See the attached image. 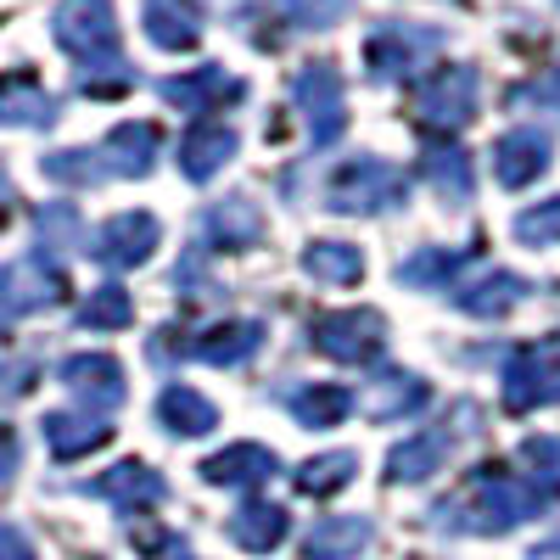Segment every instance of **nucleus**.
<instances>
[{
    "mask_svg": "<svg viewBox=\"0 0 560 560\" xmlns=\"http://www.w3.org/2000/svg\"><path fill=\"white\" fill-rule=\"evenodd\" d=\"M73 319L84 325V331H124V325L135 319V303H129L124 287H96V292L79 303Z\"/></svg>",
    "mask_w": 560,
    "mask_h": 560,
    "instance_id": "obj_34",
    "label": "nucleus"
},
{
    "mask_svg": "<svg viewBox=\"0 0 560 560\" xmlns=\"http://www.w3.org/2000/svg\"><path fill=\"white\" fill-rule=\"evenodd\" d=\"M516 242H527V247H549V242H560V197H549V202L516 213Z\"/></svg>",
    "mask_w": 560,
    "mask_h": 560,
    "instance_id": "obj_37",
    "label": "nucleus"
},
{
    "mask_svg": "<svg viewBox=\"0 0 560 560\" xmlns=\"http://www.w3.org/2000/svg\"><path fill=\"white\" fill-rule=\"evenodd\" d=\"M62 298H68V275H62L57 258L28 253V258L0 269V325H12L23 314H39V308H57Z\"/></svg>",
    "mask_w": 560,
    "mask_h": 560,
    "instance_id": "obj_6",
    "label": "nucleus"
},
{
    "mask_svg": "<svg viewBox=\"0 0 560 560\" xmlns=\"http://www.w3.org/2000/svg\"><path fill=\"white\" fill-rule=\"evenodd\" d=\"M34 230H39L45 258L62 253V247H73V242H79V213H73V202H51V208H39V213H34Z\"/></svg>",
    "mask_w": 560,
    "mask_h": 560,
    "instance_id": "obj_36",
    "label": "nucleus"
},
{
    "mask_svg": "<svg viewBox=\"0 0 560 560\" xmlns=\"http://www.w3.org/2000/svg\"><path fill=\"white\" fill-rule=\"evenodd\" d=\"M364 544H370V522L364 516H331V522H319L303 538V560H353Z\"/></svg>",
    "mask_w": 560,
    "mask_h": 560,
    "instance_id": "obj_30",
    "label": "nucleus"
},
{
    "mask_svg": "<svg viewBox=\"0 0 560 560\" xmlns=\"http://www.w3.org/2000/svg\"><path fill=\"white\" fill-rule=\"evenodd\" d=\"M140 549H147L152 560H197V555H191V544H185L179 533H163V538H158V533H152V538L140 533Z\"/></svg>",
    "mask_w": 560,
    "mask_h": 560,
    "instance_id": "obj_39",
    "label": "nucleus"
},
{
    "mask_svg": "<svg viewBox=\"0 0 560 560\" xmlns=\"http://www.w3.org/2000/svg\"><path fill=\"white\" fill-rule=\"evenodd\" d=\"M57 96H45L34 73H12L0 84V124H18V129H51L57 124Z\"/></svg>",
    "mask_w": 560,
    "mask_h": 560,
    "instance_id": "obj_23",
    "label": "nucleus"
},
{
    "mask_svg": "<svg viewBox=\"0 0 560 560\" xmlns=\"http://www.w3.org/2000/svg\"><path fill=\"white\" fill-rule=\"evenodd\" d=\"M555 163V140L538 129V124H522V129H504L493 140V174L504 191H527L533 179H544V168Z\"/></svg>",
    "mask_w": 560,
    "mask_h": 560,
    "instance_id": "obj_12",
    "label": "nucleus"
},
{
    "mask_svg": "<svg viewBox=\"0 0 560 560\" xmlns=\"http://www.w3.org/2000/svg\"><path fill=\"white\" fill-rule=\"evenodd\" d=\"M84 493H96V499H107L118 516H140V510H152V504H163L168 499V482L152 471V465H140V459H124V465H113L107 477H96V482H84Z\"/></svg>",
    "mask_w": 560,
    "mask_h": 560,
    "instance_id": "obj_16",
    "label": "nucleus"
},
{
    "mask_svg": "<svg viewBox=\"0 0 560 560\" xmlns=\"http://www.w3.org/2000/svg\"><path fill=\"white\" fill-rule=\"evenodd\" d=\"M62 387L79 398V404H90V415H107V409H118L124 404V364L113 359V353H73V359H62Z\"/></svg>",
    "mask_w": 560,
    "mask_h": 560,
    "instance_id": "obj_15",
    "label": "nucleus"
},
{
    "mask_svg": "<svg viewBox=\"0 0 560 560\" xmlns=\"http://www.w3.org/2000/svg\"><path fill=\"white\" fill-rule=\"evenodd\" d=\"M516 465H522V482L538 499H560V438H527Z\"/></svg>",
    "mask_w": 560,
    "mask_h": 560,
    "instance_id": "obj_33",
    "label": "nucleus"
},
{
    "mask_svg": "<svg viewBox=\"0 0 560 560\" xmlns=\"http://www.w3.org/2000/svg\"><path fill=\"white\" fill-rule=\"evenodd\" d=\"M527 560H560V538H549V544H533V555Z\"/></svg>",
    "mask_w": 560,
    "mask_h": 560,
    "instance_id": "obj_42",
    "label": "nucleus"
},
{
    "mask_svg": "<svg viewBox=\"0 0 560 560\" xmlns=\"http://www.w3.org/2000/svg\"><path fill=\"white\" fill-rule=\"evenodd\" d=\"M280 471V459L264 443H230L213 459H202V482L208 488H264Z\"/></svg>",
    "mask_w": 560,
    "mask_h": 560,
    "instance_id": "obj_20",
    "label": "nucleus"
},
{
    "mask_svg": "<svg viewBox=\"0 0 560 560\" xmlns=\"http://www.w3.org/2000/svg\"><path fill=\"white\" fill-rule=\"evenodd\" d=\"M404 197H409V179L382 158H348L325 185V208L337 213H382V208H404Z\"/></svg>",
    "mask_w": 560,
    "mask_h": 560,
    "instance_id": "obj_4",
    "label": "nucleus"
},
{
    "mask_svg": "<svg viewBox=\"0 0 560 560\" xmlns=\"http://www.w3.org/2000/svg\"><path fill=\"white\" fill-rule=\"evenodd\" d=\"M236 152H242V135L230 129L224 118H197L191 135L179 140V168H185V179L202 185V179H213Z\"/></svg>",
    "mask_w": 560,
    "mask_h": 560,
    "instance_id": "obj_19",
    "label": "nucleus"
},
{
    "mask_svg": "<svg viewBox=\"0 0 560 560\" xmlns=\"http://www.w3.org/2000/svg\"><path fill=\"white\" fill-rule=\"evenodd\" d=\"M197 236H202L208 253H247L253 242H264V213L247 197H224L202 213Z\"/></svg>",
    "mask_w": 560,
    "mask_h": 560,
    "instance_id": "obj_17",
    "label": "nucleus"
},
{
    "mask_svg": "<svg viewBox=\"0 0 560 560\" xmlns=\"http://www.w3.org/2000/svg\"><path fill=\"white\" fill-rule=\"evenodd\" d=\"M353 471H359V454L337 448V454H314L308 465H298V471H292V482H298V493H308V499H325V493L348 488V482H353Z\"/></svg>",
    "mask_w": 560,
    "mask_h": 560,
    "instance_id": "obj_31",
    "label": "nucleus"
},
{
    "mask_svg": "<svg viewBox=\"0 0 560 560\" xmlns=\"http://www.w3.org/2000/svg\"><path fill=\"white\" fill-rule=\"evenodd\" d=\"M158 152H163V129L158 124H118L102 147H90L102 185L107 179H140V174H152Z\"/></svg>",
    "mask_w": 560,
    "mask_h": 560,
    "instance_id": "obj_11",
    "label": "nucleus"
},
{
    "mask_svg": "<svg viewBox=\"0 0 560 560\" xmlns=\"http://www.w3.org/2000/svg\"><path fill=\"white\" fill-rule=\"evenodd\" d=\"M544 404H560V348H522L504 370V409L533 415Z\"/></svg>",
    "mask_w": 560,
    "mask_h": 560,
    "instance_id": "obj_9",
    "label": "nucleus"
},
{
    "mask_svg": "<svg viewBox=\"0 0 560 560\" xmlns=\"http://www.w3.org/2000/svg\"><path fill=\"white\" fill-rule=\"evenodd\" d=\"M353 0H280V12H287L292 28H331Z\"/></svg>",
    "mask_w": 560,
    "mask_h": 560,
    "instance_id": "obj_38",
    "label": "nucleus"
},
{
    "mask_svg": "<svg viewBox=\"0 0 560 560\" xmlns=\"http://www.w3.org/2000/svg\"><path fill=\"white\" fill-rule=\"evenodd\" d=\"M0 202H12V179H7V168H0Z\"/></svg>",
    "mask_w": 560,
    "mask_h": 560,
    "instance_id": "obj_43",
    "label": "nucleus"
},
{
    "mask_svg": "<svg viewBox=\"0 0 560 560\" xmlns=\"http://www.w3.org/2000/svg\"><path fill=\"white\" fill-rule=\"evenodd\" d=\"M113 438L107 427V415H45V443H51L57 459H84V454H96L102 443Z\"/></svg>",
    "mask_w": 560,
    "mask_h": 560,
    "instance_id": "obj_27",
    "label": "nucleus"
},
{
    "mask_svg": "<svg viewBox=\"0 0 560 560\" xmlns=\"http://www.w3.org/2000/svg\"><path fill=\"white\" fill-rule=\"evenodd\" d=\"M303 269L314 280H325V287H353V280L364 275V253L353 242H314L303 253Z\"/></svg>",
    "mask_w": 560,
    "mask_h": 560,
    "instance_id": "obj_32",
    "label": "nucleus"
},
{
    "mask_svg": "<svg viewBox=\"0 0 560 560\" xmlns=\"http://www.w3.org/2000/svg\"><path fill=\"white\" fill-rule=\"evenodd\" d=\"M420 118H427L432 129H465L477 118V68H443L432 73L427 84H420Z\"/></svg>",
    "mask_w": 560,
    "mask_h": 560,
    "instance_id": "obj_13",
    "label": "nucleus"
},
{
    "mask_svg": "<svg viewBox=\"0 0 560 560\" xmlns=\"http://www.w3.org/2000/svg\"><path fill=\"white\" fill-rule=\"evenodd\" d=\"M292 102L308 118V140L314 147H331V140L348 129V84L331 62H308L292 79Z\"/></svg>",
    "mask_w": 560,
    "mask_h": 560,
    "instance_id": "obj_7",
    "label": "nucleus"
},
{
    "mask_svg": "<svg viewBox=\"0 0 560 560\" xmlns=\"http://www.w3.org/2000/svg\"><path fill=\"white\" fill-rule=\"evenodd\" d=\"M427 404V382L420 376H404V370H393V376H382V387H376V420H398V415H409V409H420Z\"/></svg>",
    "mask_w": 560,
    "mask_h": 560,
    "instance_id": "obj_35",
    "label": "nucleus"
},
{
    "mask_svg": "<svg viewBox=\"0 0 560 560\" xmlns=\"http://www.w3.org/2000/svg\"><path fill=\"white\" fill-rule=\"evenodd\" d=\"M459 432H465V427H438V432H420V438L398 443V448L387 454V482H420V477H432L438 465L448 459V448H454Z\"/></svg>",
    "mask_w": 560,
    "mask_h": 560,
    "instance_id": "obj_21",
    "label": "nucleus"
},
{
    "mask_svg": "<svg viewBox=\"0 0 560 560\" xmlns=\"http://www.w3.org/2000/svg\"><path fill=\"white\" fill-rule=\"evenodd\" d=\"M0 560H39V555H34V544L18 527H0Z\"/></svg>",
    "mask_w": 560,
    "mask_h": 560,
    "instance_id": "obj_40",
    "label": "nucleus"
},
{
    "mask_svg": "<svg viewBox=\"0 0 560 560\" xmlns=\"http://www.w3.org/2000/svg\"><path fill=\"white\" fill-rule=\"evenodd\" d=\"M287 409L298 415V427H314V432H325V427H342V420H348V409H353V393H348L342 382H308V387L287 393Z\"/></svg>",
    "mask_w": 560,
    "mask_h": 560,
    "instance_id": "obj_28",
    "label": "nucleus"
},
{
    "mask_svg": "<svg viewBox=\"0 0 560 560\" xmlns=\"http://www.w3.org/2000/svg\"><path fill=\"white\" fill-rule=\"evenodd\" d=\"M527 292H533V287H527L522 275H510V269H488L482 280H477V275H465L448 298H454V308H459V314H471V319H504V314L516 308Z\"/></svg>",
    "mask_w": 560,
    "mask_h": 560,
    "instance_id": "obj_18",
    "label": "nucleus"
},
{
    "mask_svg": "<svg viewBox=\"0 0 560 560\" xmlns=\"http://www.w3.org/2000/svg\"><path fill=\"white\" fill-rule=\"evenodd\" d=\"M443 51V34L438 28H420V23H376L364 39V62H370V79H409L420 73L432 57Z\"/></svg>",
    "mask_w": 560,
    "mask_h": 560,
    "instance_id": "obj_5",
    "label": "nucleus"
},
{
    "mask_svg": "<svg viewBox=\"0 0 560 560\" xmlns=\"http://www.w3.org/2000/svg\"><path fill=\"white\" fill-rule=\"evenodd\" d=\"M264 348V325L258 319H224L213 331H158L152 337V364H174V359H202V364H242Z\"/></svg>",
    "mask_w": 560,
    "mask_h": 560,
    "instance_id": "obj_3",
    "label": "nucleus"
},
{
    "mask_svg": "<svg viewBox=\"0 0 560 560\" xmlns=\"http://www.w3.org/2000/svg\"><path fill=\"white\" fill-rule=\"evenodd\" d=\"M314 348L337 364H376L387 353V319L376 308H342L314 319Z\"/></svg>",
    "mask_w": 560,
    "mask_h": 560,
    "instance_id": "obj_8",
    "label": "nucleus"
},
{
    "mask_svg": "<svg viewBox=\"0 0 560 560\" xmlns=\"http://www.w3.org/2000/svg\"><path fill=\"white\" fill-rule=\"evenodd\" d=\"M420 174L432 179V191L448 202V208H465L477 191V163L465 158L459 147H427V158H420Z\"/></svg>",
    "mask_w": 560,
    "mask_h": 560,
    "instance_id": "obj_26",
    "label": "nucleus"
},
{
    "mask_svg": "<svg viewBox=\"0 0 560 560\" xmlns=\"http://www.w3.org/2000/svg\"><path fill=\"white\" fill-rule=\"evenodd\" d=\"M12 471H18V432L0 427V482H12Z\"/></svg>",
    "mask_w": 560,
    "mask_h": 560,
    "instance_id": "obj_41",
    "label": "nucleus"
},
{
    "mask_svg": "<svg viewBox=\"0 0 560 560\" xmlns=\"http://www.w3.org/2000/svg\"><path fill=\"white\" fill-rule=\"evenodd\" d=\"M538 504L544 499L516 471H504V465H482V471L465 482V493H454L438 510V522L454 527V533H510L516 522H533Z\"/></svg>",
    "mask_w": 560,
    "mask_h": 560,
    "instance_id": "obj_2",
    "label": "nucleus"
},
{
    "mask_svg": "<svg viewBox=\"0 0 560 560\" xmlns=\"http://www.w3.org/2000/svg\"><path fill=\"white\" fill-rule=\"evenodd\" d=\"M158 427H168L174 438H202V432L219 427V409H213L197 387L174 382V387L158 393Z\"/></svg>",
    "mask_w": 560,
    "mask_h": 560,
    "instance_id": "obj_25",
    "label": "nucleus"
},
{
    "mask_svg": "<svg viewBox=\"0 0 560 560\" xmlns=\"http://www.w3.org/2000/svg\"><path fill=\"white\" fill-rule=\"evenodd\" d=\"M147 34L158 51H191L202 39V7L197 0H147Z\"/></svg>",
    "mask_w": 560,
    "mask_h": 560,
    "instance_id": "obj_22",
    "label": "nucleus"
},
{
    "mask_svg": "<svg viewBox=\"0 0 560 560\" xmlns=\"http://www.w3.org/2000/svg\"><path fill=\"white\" fill-rule=\"evenodd\" d=\"M158 96H163L168 107H179V113H224V107H236V102L247 96V84L230 73V68L208 62V68H197V73L163 79Z\"/></svg>",
    "mask_w": 560,
    "mask_h": 560,
    "instance_id": "obj_14",
    "label": "nucleus"
},
{
    "mask_svg": "<svg viewBox=\"0 0 560 560\" xmlns=\"http://www.w3.org/2000/svg\"><path fill=\"white\" fill-rule=\"evenodd\" d=\"M163 247V224L152 213H118L96 230V242H90V258H96L102 269H140L152 253Z\"/></svg>",
    "mask_w": 560,
    "mask_h": 560,
    "instance_id": "obj_10",
    "label": "nucleus"
},
{
    "mask_svg": "<svg viewBox=\"0 0 560 560\" xmlns=\"http://www.w3.org/2000/svg\"><path fill=\"white\" fill-rule=\"evenodd\" d=\"M471 269H477V253L427 247V253H415V258L398 269V280H404V287H420V292H454Z\"/></svg>",
    "mask_w": 560,
    "mask_h": 560,
    "instance_id": "obj_24",
    "label": "nucleus"
},
{
    "mask_svg": "<svg viewBox=\"0 0 560 560\" xmlns=\"http://www.w3.org/2000/svg\"><path fill=\"white\" fill-rule=\"evenodd\" d=\"M287 527H292V516L280 504H264V499L242 504L236 516H230V538H236L242 549H253V555H269L280 538H287Z\"/></svg>",
    "mask_w": 560,
    "mask_h": 560,
    "instance_id": "obj_29",
    "label": "nucleus"
},
{
    "mask_svg": "<svg viewBox=\"0 0 560 560\" xmlns=\"http://www.w3.org/2000/svg\"><path fill=\"white\" fill-rule=\"evenodd\" d=\"M57 45L79 62V90L84 96H129L135 73L118 51V12L113 0H62L51 12Z\"/></svg>",
    "mask_w": 560,
    "mask_h": 560,
    "instance_id": "obj_1",
    "label": "nucleus"
}]
</instances>
